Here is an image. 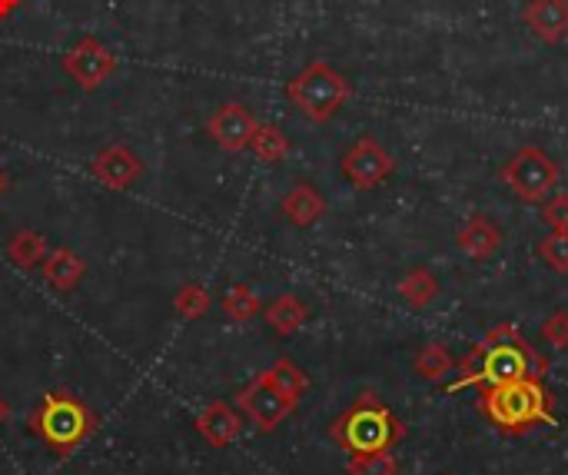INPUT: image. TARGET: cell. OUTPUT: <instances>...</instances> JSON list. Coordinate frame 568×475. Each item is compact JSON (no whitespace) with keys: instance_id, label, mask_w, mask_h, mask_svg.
Wrapping results in <instances>:
<instances>
[{"instance_id":"obj_1","label":"cell","mask_w":568,"mask_h":475,"mask_svg":"<svg viewBox=\"0 0 568 475\" xmlns=\"http://www.w3.org/2000/svg\"><path fill=\"white\" fill-rule=\"evenodd\" d=\"M459 380L449 383V393H463L466 386H503V383H516V380H542L549 373V360L513 326L503 323L496 330H489L479 346L459 363Z\"/></svg>"},{"instance_id":"obj_2","label":"cell","mask_w":568,"mask_h":475,"mask_svg":"<svg viewBox=\"0 0 568 475\" xmlns=\"http://www.w3.org/2000/svg\"><path fill=\"white\" fill-rule=\"evenodd\" d=\"M476 406L506 436H526L542 423H556L552 420V393L536 376L503 383V386H489L479 393Z\"/></svg>"},{"instance_id":"obj_3","label":"cell","mask_w":568,"mask_h":475,"mask_svg":"<svg viewBox=\"0 0 568 475\" xmlns=\"http://www.w3.org/2000/svg\"><path fill=\"white\" fill-rule=\"evenodd\" d=\"M329 436L339 449H346L349 456H366V453H383L393 449L403 436L406 426L399 423V416L376 396V393H363L333 426Z\"/></svg>"},{"instance_id":"obj_4","label":"cell","mask_w":568,"mask_h":475,"mask_svg":"<svg viewBox=\"0 0 568 475\" xmlns=\"http://www.w3.org/2000/svg\"><path fill=\"white\" fill-rule=\"evenodd\" d=\"M286 97L310 123H329L353 97V83L333 63L313 60L286 83Z\"/></svg>"},{"instance_id":"obj_5","label":"cell","mask_w":568,"mask_h":475,"mask_svg":"<svg viewBox=\"0 0 568 475\" xmlns=\"http://www.w3.org/2000/svg\"><path fill=\"white\" fill-rule=\"evenodd\" d=\"M30 429L57 456H70L80 443H87L97 433V416L73 393H47L40 410L30 416Z\"/></svg>"},{"instance_id":"obj_6","label":"cell","mask_w":568,"mask_h":475,"mask_svg":"<svg viewBox=\"0 0 568 475\" xmlns=\"http://www.w3.org/2000/svg\"><path fill=\"white\" fill-rule=\"evenodd\" d=\"M559 176H562L559 163L542 146H523L503 166V183L523 203H542L559 186Z\"/></svg>"},{"instance_id":"obj_7","label":"cell","mask_w":568,"mask_h":475,"mask_svg":"<svg viewBox=\"0 0 568 475\" xmlns=\"http://www.w3.org/2000/svg\"><path fill=\"white\" fill-rule=\"evenodd\" d=\"M63 70H67V77H70L80 90L93 93L97 87H103V83L113 77V70H116V53H113L106 43H100L97 37H83V40H77V43L63 53Z\"/></svg>"},{"instance_id":"obj_8","label":"cell","mask_w":568,"mask_h":475,"mask_svg":"<svg viewBox=\"0 0 568 475\" xmlns=\"http://www.w3.org/2000/svg\"><path fill=\"white\" fill-rule=\"evenodd\" d=\"M343 176L356 190H376L386 176H393L396 160L393 153L376 140V137H359L346 153H343Z\"/></svg>"},{"instance_id":"obj_9","label":"cell","mask_w":568,"mask_h":475,"mask_svg":"<svg viewBox=\"0 0 568 475\" xmlns=\"http://www.w3.org/2000/svg\"><path fill=\"white\" fill-rule=\"evenodd\" d=\"M236 403H240V410L253 420V426H256L260 433H273V429L296 410V403L286 400L283 393H276V390L263 380V373L236 396Z\"/></svg>"},{"instance_id":"obj_10","label":"cell","mask_w":568,"mask_h":475,"mask_svg":"<svg viewBox=\"0 0 568 475\" xmlns=\"http://www.w3.org/2000/svg\"><path fill=\"white\" fill-rule=\"evenodd\" d=\"M256 117L243 107V103H223L210 120H206V133L230 153H240L250 146L253 133H256Z\"/></svg>"},{"instance_id":"obj_11","label":"cell","mask_w":568,"mask_h":475,"mask_svg":"<svg viewBox=\"0 0 568 475\" xmlns=\"http://www.w3.org/2000/svg\"><path fill=\"white\" fill-rule=\"evenodd\" d=\"M93 176L110 186V190H130L140 176H143V160L130 150V146H106L93 156L90 163Z\"/></svg>"},{"instance_id":"obj_12","label":"cell","mask_w":568,"mask_h":475,"mask_svg":"<svg viewBox=\"0 0 568 475\" xmlns=\"http://www.w3.org/2000/svg\"><path fill=\"white\" fill-rule=\"evenodd\" d=\"M523 20L539 40L562 43L568 37V0H529L523 7Z\"/></svg>"},{"instance_id":"obj_13","label":"cell","mask_w":568,"mask_h":475,"mask_svg":"<svg viewBox=\"0 0 568 475\" xmlns=\"http://www.w3.org/2000/svg\"><path fill=\"white\" fill-rule=\"evenodd\" d=\"M456 240H459V250H463L469 260L486 263V260H493V256L499 253V246H503V230H499L489 216L476 213V216L466 220V226L459 230Z\"/></svg>"},{"instance_id":"obj_14","label":"cell","mask_w":568,"mask_h":475,"mask_svg":"<svg viewBox=\"0 0 568 475\" xmlns=\"http://www.w3.org/2000/svg\"><path fill=\"white\" fill-rule=\"evenodd\" d=\"M323 213H326V196H323L313 183H296V186L283 196V216H286L293 226H300V230L320 223Z\"/></svg>"},{"instance_id":"obj_15","label":"cell","mask_w":568,"mask_h":475,"mask_svg":"<svg viewBox=\"0 0 568 475\" xmlns=\"http://www.w3.org/2000/svg\"><path fill=\"white\" fill-rule=\"evenodd\" d=\"M40 270H43V280H47L53 290H60V293L77 290L80 280L87 276V263H83L73 250H67V246H57L53 253H47L43 263H40Z\"/></svg>"},{"instance_id":"obj_16","label":"cell","mask_w":568,"mask_h":475,"mask_svg":"<svg viewBox=\"0 0 568 475\" xmlns=\"http://www.w3.org/2000/svg\"><path fill=\"white\" fill-rule=\"evenodd\" d=\"M240 416L226 406V403H213L196 416V433L210 443V446H230L240 439Z\"/></svg>"},{"instance_id":"obj_17","label":"cell","mask_w":568,"mask_h":475,"mask_svg":"<svg viewBox=\"0 0 568 475\" xmlns=\"http://www.w3.org/2000/svg\"><path fill=\"white\" fill-rule=\"evenodd\" d=\"M306 320H310V310H306V303H303L300 296H293V293H283L280 300H273V303L266 306V323H270L280 336L300 333V330L306 326Z\"/></svg>"},{"instance_id":"obj_18","label":"cell","mask_w":568,"mask_h":475,"mask_svg":"<svg viewBox=\"0 0 568 475\" xmlns=\"http://www.w3.org/2000/svg\"><path fill=\"white\" fill-rule=\"evenodd\" d=\"M263 380H266L276 393H283L286 400H293V403H300V396L310 390V376H306L293 360H276V363L263 373Z\"/></svg>"},{"instance_id":"obj_19","label":"cell","mask_w":568,"mask_h":475,"mask_svg":"<svg viewBox=\"0 0 568 475\" xmlns=\"http://www.w3.org/2000/svg\"><path fill=\"white\" fill-rule=\"evenodd\" d=\"M399 296L413 306V310H426L436 296H439V280L426 270V266H419V270H413V273H406L403 280H399Z\"/></svg>"},{"instance_id":"obj_20","label":"cell","mask_w":568,"mask_h":475,"mask_svg":"<svg viewBox=\"0 0 568 475\" xmlns=\"http://www.w3.org/2000/svg\"><path fill=\"white\" fill-rule=\"evenodd\" d=\"M416 373L426 380V383H439L446 380L453 370H456V356L443 346V343H426L419 353H416Z\"/></svg>"},{"instance_id":"obj_21","label":"cell","mask_w":568,"mask_h":475,"mask_svg":"<svg viewBox=\"0 0 568 475\" xmlns=\"http://www.w3.org/2000/svg\"><path fill=\"white\" fill-rule=\"evenodd\" d=\"M43 256H47V240L40 233L27 230V233L10 236V243H7V260L20 270H37L43 263Z\"/></svg>"},{"instance_id":"obj_22","label":"cell","mask_w":568,"mask_h":475,"mask_svg":"<svg viewBox=\"0 0 568 475\" xmlns=\"http://www.w3.org/2000/svg\"><path fill=\"white\" fill-rule=\"evenodd\" d=\"M250 150H253L256 160H263V163H280V160H286V153H290V140H286V133H283L280 127L260 123L256 133H253V140H250Z\"/></svg>"},{"instance_id":"obj_23","label":"cell","mask_w":568,"mask_h":475,"mask_svg":"<svg viewBox=\"0 0 568 475\" xmlns=\"http://www.w3.org/2000/svg\"><path fill=\"white\" fill-rule=\"evenodd\" d=\"M349 475H399V463L393 456V449L383 453H366V456H349L346 463Z\"/></svg>"},{"instance_id":"obj_24","label":"cell","mask_w":568,"mask_h":475,"mask_svg":"<svg viewBox=\"0 0 568 475\" xmlns=\"http://www.w3.org/2000/svg\"><path fill=\"white\" fill-rule=\"evenodd\" d=\"M223 313L236 323H250L256 313H260V300L250 286H233L226 296H223Z\"/></svg>"},{"instance_id":"obj_25","label":"cell","mask_w":568,"mask_h":475,"mask_svg":"<svg viewBox=\"0 0 568 475\" xmlns=\"http://www.w3.org/2000/svg\"><path fill=\"white\" fill-rule=\"evenodd\" d=\"M173 306H176V316L180 320H200L210 310V293L200 283H186V286H180Z\"/></svg>"},{"instance_id":"obj_26","label":"cell","mask_w":568,"mask_h":475,"mask_svg":"<svg viewBox=\"0 0 568 475\" xmlns=\"http://www.w3.org/2000/svg\"><path fill=\"white\" fill-rule=\"evenodd\" d=\"M539 256L546 260L552 273H568V230H552L539 243Z\"/></svg>"},{"instance_id":"obj_27","label":"cell","mask_w":568,"mask_h":475,"mask_svg":"<svg viewBox=\"0 0 568 475\" xmlns=\"http://www.w3.org/2000/svg\"><path fill=\"white\" fill-rule=\"evenodd\" d=\"M542 340L556 350H568V310H556L542 323Z\"/></svg>"},{"instance_id":"obj_28","label":"cell","mask_w":568,"mask_h":475,"mask_svg":"<svg viewBox=\"0 0 568 475\" xmlns=\"http://www.w3.org/2000/svg\"><path fill=\"white\" fill-rule=\"evenodd\" d=\"M542 220H546V226H552V230H568V193H559V196H552V200L546 203Z\"/></svg>"},{"instance_id":"obj_29","label":"cell","mask_w":568,"mask_h":475,"mask_svg":"<svg viewBox=\"0 0 568 475\" xmlns=\"http://www.w3.org/2000/svg\"><path fill=\"white\" fill-rule=\"evenodd\" d=\"M17 7H20V0H0V23H7L17 13Z\"/></svg>"},{"instance_id":"obj_30","label":"cell","mask_w":568,"mask_h":475,"mask_svg":"<svg viewBox=\"0 0 568 475\" xmlns=\"http://www.w3.org/2000/svg\"><path fill=\"white\" fill-rule=\"evenodd\" d=\"M7 420H10V403L0 396V426H7Z\"/></svg>"},{"instance_id":"obj_31","label":"cell","mask_w":568,"mask_h":475,"mask_svg":"<svg viewBox=\"0 0 568 475\" xmlns=\"http://www.w3.org/2000/svg\"><path fill=\"white\" fill-rule=\"evenodd\" d=\"M3 190H7V176L0 173V196H3Z\"/></svg>"},{"instance_id":"obj_32","label":"cell","mask_w":568,"mask_h":475,"mask_svg":"<svg viewBox=\"0 0 568 475\" xmlns=\"http://www.w3.org/2000/svg\"><path fill=\"white\" fill-rule=\"evenodd\" d=\"M446 475H449V473H446Z\"/></svg>"}]
</instances>
